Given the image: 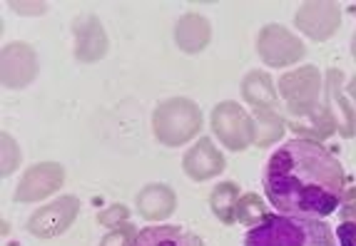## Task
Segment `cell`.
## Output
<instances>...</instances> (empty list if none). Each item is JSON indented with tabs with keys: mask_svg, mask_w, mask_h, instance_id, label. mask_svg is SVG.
Listing matches in <instances>:
<instances>
[{
	"mask_svg": "<svg viewBox=\"0 0 356 246\" xmlns=\"http://www.w3.org/2000/svg\"><path fill=\"white\" fill-rule=\"evenodd\" d=\"M261 187L274 211L324 219L339 209L346 172L321 142L294 137L269 154Z\"/></svg>",
	"mask_w": 356,
	"mask_h": 246,
	"instance_id": "cell-1",
	"label": "cell"
},
{
	"mask_svg": "<svg viewBox=\"0 0 356 246\" xmlns=\"http://www.w3.org/2000/svg\"><path fill=\"white\" fill-rule=\"evenodd\" d=\"M346 82L344 72L337 67H329L324 72V95H321V105L314 112V117L309 120H286V127L294 132L299 140L312 142H327L329 137L339 135L344 140L356 137V107L346 97Z\"/></svg>",
	"mask_w": 356,
	"mask_h": 246,
	"instance_id": "cell-2",
	"label": "cell"
},
{
	"mask_svg": "<svg viewBox=\"0 0 356 246\" xmlns=\"http://www.w3.org/2000/svg\"><path fill=\"white\" fill-rule=\"evenodd\" d=\"M244 246H337V234L324 219L272 211L259 227L247 231Z\"/></svg>",
	"mask_w": 356,
	"mask_h": 246,
	"instance_id": "cell-3",
	"label": "cell"
},
{
	"mask_svg": "<svg viewBox=\"0 0 356 246\" xmlns=\"http://www.w3.org/2000/svg\"><path fill=\"white\" fill-rule=\"evenodd\" d=\"M202 127V110L190 97H167L152 110V135L167 149L200 140Z\"/></svg>",
	"mask_w": 356,
	"mask_h": 246,
	"instance_id": "cell-4",
	"label": "cell"
},
{
	"mask_svg": "<svg viewBox=\"0 0 356 246\" xmlns=\"http://www.w3.org/2000/svg\"><path fill=\"white\" fill-rule=\"evenodd\" d=\"M277 92H280L282 110L286 120H309L321 105L324 95V75L316 65H302L294 70H286L277 80Z\"/></svg>",
	"mask_w": 356,
	"mask_h": 246,
	"instance_id": "cell-5",
	"label": "cell"
},
{
	"mask_svg": "<svg viewBox=\"0 0 356 246\" xmlns=\"http://www.w3.org/2000/svg\"><path fill=\"white\" fill-rule=\"evenodd\" d=\"M209 129L225 149L244 152L254 147V120L247 107L234 100H222L209 112Z\"/></svg>",
	"mask_w": 356,
	"mask_h": 246,
	"instance_id": "cell-6",
	"label": "cell"
},
{
	"mask_svg": "<svg viewBox=\"0 0 356 246\" xmlns=\"http://www.w3.org/2000/svg\"><path fill=\"white\" fill-rule=\"evenodd\" d=\"M257 55L267 67H291L307 55V45L291 28L269 23L257 33Z\"/></svg>",
	"mask_w": 356,
	"mask_h": 246,
	"instance_id": "cell-7",
	"label": "cell"
},
{
	"mask_svg": "<svg viewBox=\"0 0 356 246\" xmlns=\"http://www.w3.org/2000/svg\"><path fill=\"white\" fill-rule=\"evenodd\" d=\"M77 214H80V199L75 194H60L58 199H50L38 206L28 217L25 229L35 239H55L75 224Z\"/></svg>",
	"mask_w": 356,
	"mask_h": 246,
	"instance_id": "cell-8",
	"label": "cell"
},
{
	"mask_svg": "<svg viewBox=\"0 0 356 246\" xmlns=\"http://www.w3.org/2000/svg\"><path fill=\"white\" fill-rule=\"evenodd\" d=\"M40 60L35 47L25 40L6 42L0 50V82L6 90H25L38 80Z\"/></svg>",
	"mask_w": 356,
	"mask_h": 246,
	"instance_id": "cell-9",
	"label": "cell"
},
{
	"mask_svg": "<svg viewBox=\"0 0 356 246\" xmlns=\"http://www.w3.org/2000/svg\"><path fill=\"white\" fill-rule=\"evenodd\" d=\"M65 184V167L60 162H35L20 174L18 187L13 192V202L18 204H38L50 199Z\"/></svg>",
	"mask_w": 356,
	"mask_h": 246,
	"instance_id": "cell-10",
	"label": "cell"
},
{
	"mask_svg": "<svg viewBox=\"0 0 356 246\" xmlns=\"http://www.w3.org/2000/svg\"><path fill=\"white\" fill-rule=\"evenodd\" d=\"M294 28L314 42H327L341 28V6L332 0H309L294 13Z\"/></svg>",
	"mask_w": 356,
	"mask_h": 246,
	"instance_id": "cell-11",
	"label": "cell"
},
{
	"mask_svg": "<svg viewBox=\"0 0 356 246\" xmlns=\"http://www.w3.org/2000/svg\"><path fill=\"white\" fill-rule=\"evenodd\" d=\"M110 50L105 25L92 13H83L72 20V58L80 65L100 63Z\"/></svg>",
	"mask_w": 356,
	"mask_h": 246,
	"instance_id": "cell-12",
	"label": "cell"
},
{
	"mask_svg": "<svg viewBox=\"0 0 356 246\" xmlns=\"http://www.w3.org/2000/svg\"><path fill=\"white\" fill-rule=\"evenodd\" d=\"M182 170H184V174L190 177L192 182H197V184L209 182V179H217V177L227 170L225 152L214 145L212 137H200V140H197L195 145L184 152Z\"/></svg>",
	"mask_w": 356,
	"mask_h": 246,
	"instance_id": "cell-13",
	"label": "cell"
},
{
	"mask_svg": "<svg viewBox=\"0 0 356 246\" xmlns=\"http://www.w3.org/2000/svg\"><path fill=\"white\" fill-rule=\"evenodd\" d=\"M137 214L149 224H165L177 209V192L165 182L145 184L135 197Z\"/></svg>",
	"mask_w": 356,
	"mask_h": 246,
	"instance_id": "cell-14",
	"label": "cell"
},
{
	"mask_svg": "<svg viewBox=\"0 0 356 246\" xmlns=\"http://www.w3.org/2000/svg\"><path fill=\"white\" fill-rule=\"evenodd\" d=\"M244 105L250 107V112H269V110H282L280 92H277V82L267 70H250L242 77L239 85ZM284 112V110H282Z\"/></svg>",
	"mask_w": 356,
	"mask_h": 246,
	"instance_id": "cell-15",
	"label": "cell"
},
{
	"mask_svg": "<svg viewBox=\"0 0 356 246\" xmlns=\"http://www.w3.org/2000/svg\"><path fill=\"white\" fill-rule=\"evenodd\" d=\"M175 42L184 55L204 53L212 42V23L200 13H184L175 23Z\"/></svg>",
	"mask_w": 356,
	"mask_h": 246,
	"instance_id": "cell-16",
	"label": "cell"
},
{
	"mask_svg": "<svg viewBox=\"0 0 356 246\" xmlns=\"http://www.w3.org/2000/svg\"><path fill=\"white\" fill-rule=\"evenodd\" d=\"M135 246H204V244L190 229L177 227V224H154V227H145L137 234Z\"/></svg>",
	"mask_w": 356,
	"mask_h": 246,
	"instance_id": "cell-17",
	"label": "cell"
},
{
	"mask_svg": "<svg viewBox=\"0 0 356 246\" xmlns=\"http://www.w3.org/2000/svg\"><path fill=\"white\" fill-rule=\"evenodd\" d=\"M239 197H242V189H239L237 182L225 179V182L214 184L212 192H209V211L217 217V222L225 224V227L237 224V219H234V211H237Z\"/></svg>",
	"mask_w": 356,
	"mask_h": 246,
	"instance_id": "cell-18",
	"label": "cell"
},
{
	"mask_svg": "<svg viewBox=\"0 0 356 246\" xmlns=\"http://www.w3.org/2000/svg\"><path fill=\"white\" fill-rule=\"evenodd\" d=\"M252 120H254V147H259V149H267V147H274L277 142H282L286 129H289L282 110L252 112Z\"/></svg>",
	"mask_w": 356,
	"mask_h": 246,
	"instance_id": "cell-19",
	"label": "cell"
},
{
	"mask_svg": "<svg viewBox=\"0 0 356 246\" xmlns=\"http://www.w3.org/2000/svg\"><path fill=\"white\" fill-rule=\"evenodd\" d=\"M269 206L272 204H267L257 192H242V197H239V202H237V211H234V219H237V224H242V227L254 229L272 214Z\"/></svg>",
	"mask_w": 356,
	"mask_h": 246,
	"instance_id": "cell-20",
	"label": "cell"
},
{
	"mask_svg": "<svg viewBox=\"0 0 356 246\" xmlns=\"http://www.w3.org/2000/svg\"><path fill=\"white\" fill-rule=\"evenodd\" d=\"M20 162H23V149H20L18 140L10 132L0 135V174L10 177L18 172Z\"/></svg>",
	"mask_w": 356,
	"mask_h": 246,
	"instance_id": "cell-21",
	"label": "cell"
},
{
	"mask_svg": "<svg viewBox=\"0 0 356 246\" xmlns=\"http://www.w3.org/2000/svg\"><path fill=\"white\" fill-rule=\"evenodd\" d=\"M130 206H125L122 202H118V204H110V206H105V209H100L97 211V224L100 227H105V229H118V227H122V224H127L130 222Z\"/></svg>",
	"mask_w": 356,
	"mask_h": 246,
	"instance_id": "cell-22",
	"label": "cell"
},
{
	"mask_svg": "<svg viewBox=\"0 0 356 246\" xmlns=\"http://www.w3.org/2000/svg\"><path fill=\"white\" fill-rule=\"evenodd\" d=\"M137 234H140L137 227H132V224L127 222L118 229H107V234L102 236L97 246H135Z\"/></svg>",
	"mask_w": 356,
	"mask_h": 246,
	"instance_id": "cell-23",
	"label": "cell"
},
{
	"mask_svg": "<svg viewBox=\"0 0 356 246\" xmlns=\"http://www.w3.org/2000/svg\"><path fill=\"white\" fill-rule=\"evenodd\" d=\"M337 211H339V219H341V222H354L356 219V184H351V187L346 184Z\"/></svg>",
	"mask_w": 356,
	"mask_h": 246,
	"instance_id": "cell-24",
	"label": "cell"
},
{
	"mask_svg": "<svg viewBox=\"0 0 356 246\" xmlns=\"http://www.w3.org/2000/svg\"><path fill=\"white\" fill-rule=\"evenodd\" d=\"M8 8H10L13 13H18V15H30V18H35V15H45L48 13V3H38V0H30V3H23V0H10L8 3Z\"/></svg>",
	"mask_w": 356,
	"mask_h": 246,
	"instance_id": "cell-25",
	"label": "cell"
},
{
	"mask_svg": "<svg viewBox=\"0 0 356 246\" xmlns=\"http://www.w3.org/2000/svg\"><path fill=\"white\" fill-rule=\"evenodd\" d=\"M339 246H356V219L354 222H341L337 229Z\"/></svg>",
	"mask_w": 356,
	"mask_h": 246,
	"instance_id": "cell-26",
	"label": "cell"
},
{
	"mask_svg": "<svg viewBox=\"0 0 356 246\" xmlns=\"http://www.w3.org/2000/svg\"><path fill=\"white\" fill-rule=\"evenodd\" d=\"M346 97H349V100L351 102H354V107H356V75L354 77H351V80L349 82H346Z\"/></svg>",
	"mask_w": 356,
	"mask_h": 246,
	"instance_id": "cell-27",
	"label": "cell"
},
{
	"mask_svg": "<svg viewBox=\"0 0 356 246\" xmlns=\"http://www.w3.org/2000/svg\"><path fill=\"white\" fill-rule=\"evenodd\" d=\"M351 58L356 60V30H354V35H351Z\"/></svg>",
	"mask_w": 356,
	"mask_h": 246,
	"instance_id": "cell-28",
	"label": "cell"
}]
</instances>
